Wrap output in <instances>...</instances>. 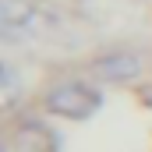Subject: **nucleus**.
Here are the masks:
<instances>
[{
	"mask_svg": "<svg viewBox=\"0 0 152 152\" xmlns=\"http://www.w3.org/2000/svg\"><path fill=\"white\" fill-rule=\"evenodd\" d=\"M42 106L53 117H64V120H88L103 106V96H99V88H92L85 81H57L46 88Z\"/></svg>",
	"mask_w": 152,
	"mask_h": 152,
	"instance_id": "obj_1",
	"label": "nucleus"
},
{
	"mask_svg": "<svg viewBox=\"0 0 152 152\" xmlns=\"http://www.w3.org/2000/svg\"><path fill=\"white\" fill-rule=\"evenodd\" d=\"M88 71H92L96 81H106V85H127V81L142 78V71H145V57L134 53V50H106V53H99V57L88 64Z\"/></svg>",
	"mask_w": 152,
	"mask_h": 152,
	"instance_id": "obj_2",
	"label": "nucleus"
},
{
	"mask_svg": "<svg viewBox=\"0 0 152 152\" xmlns=\"http://www.w3.org/2000/svg\"><path fill=\"white\" fill-rule=\"evenodd\" d=\"M57 134L42 120H21L11 131V149L14 152H57Z\"/></svg>",
	"mask_w": 152,
	"mask_h": 152,
	"instance_id": "obj_3",
	"label": "nucleus"
},
{
	"mask_svg": "<svg viewBox=\"0 0 152 152\" xmlns=\"http://www.w3.org/2000/svg\"><path fill=\"white\" fill-rule=\"evenodd\" d=\"M32 18H36L32 0H0V25H4V32L28 28V21H32Z\"/></svg>",
	"mask_w": 152,
	"mask_h": 152,
	"instance_id": "obj_4",
	"label": "nucleus"
},
{
	"mask_svg": "<svg viewBox=\"0 0 152 152\" xmlns=\"http://www.w3.org/2000/svg\"><path fill=\"white\" fill-rule=\"evenodd\" d=\"M0 78H4V106H11V103L18 99V78H14V71H11V64L0 67Z\"/></svg>",
	"mask_w": 152,
	"mask_h": 152,
	"instance_id": "obj_5",
	"label": "nucleus"
}]
</instances>
